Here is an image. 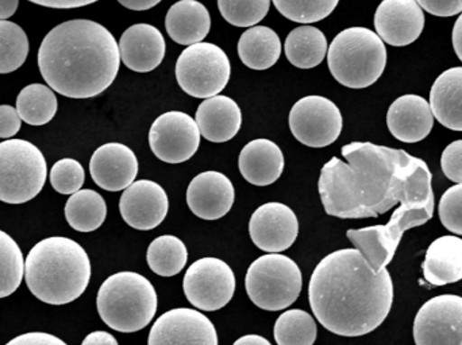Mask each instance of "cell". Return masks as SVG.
<instances>
[{
  "label": "cell",
  "instance_id": "1",
  "mask_svg": "<svg viewBox=\"0 0 462 345\" xmlns=\"http://www.w3.org/2000/svg\"><path fill=\"white\" fill-rule=\"evenodd\" d=\"M342 157L346 162L333 157L320 172L318 189L326 213L368 219L396 204L434 213L433 176L423 159L371 142L349 143Z\"/></svg>",
  "mask_w": 462,
  "mask_h": 345
},
{
  "label": "cell",
  "instance_id": "2",
  "mask_svg": "<svg viewBox=\"0 0 462 345\" xmlns=\"http://www.w3.org/2000/svg\"><path fill=\"white\" fill-rule=\"evenodd\" d=\"M309 300L319 324L344 338L368 335L390 314L393 284L387 268L374 273L358 250L323 258L311 276Z\"/></svg>",
  "mask_w": 462,
  "mask_h": 345
},
{
  "label": "cell",
  "instance_id": "3",
  "mask_svg": "<svg viewBox=\"0 0 462 345\" xmlns=\"http://www.w3.org/2000/svg\"><path fill=\"white\" fill-rule=\"evenodd\" d=\"M119 45L97 22L73 19L48 32L38 50V68L49 86L69 99H91L118 76Z\"/></svg>",
  "mask_w": 462,
  "mask_h": 345
},
{
  "label": "cell",
  "instance_id": "4",
  "mask_svg": "<svg viewBox=\"0 0 462 345\" xmlns=\"http://www.w3.org/2000/svg\"><path fill=\"white\" fill-rule=\"evenodd\" d=\"M91 279L86 250L72 239L53 236L30 250L24 260V281L38 300L65 305L78 300Z\"/></svg>",
  "mask_w": 462,
  "mask_h": 345
},
{
  "label": "cell",
  "instance_id": "5",
  "mask_svg": "<svg viewBox=\"0 0 462 345\" xmlns=\"http://www.w3.org/2000/svg\"><path fill=\"white\" fill-rule=\"evenodd\" d=\"M97 312L116 332L134 333L151 324L157 312L153 285L138 273L122 271L108 277L97 293Z\"/></svg>",
  "mask_w": 462,
  "mask_h": 345
},
{
  "label": "cell",
  "instance_id": "6",
  "mask_svg": "<svg viewBox=\"0 0 462 345\" xmlns=\"http://www.w3.org/2000/svg\"><path fill=\"white\" fill-rule=\"evenodd\" d=\"M328 65L333 77L352 89L374 86L387 65V49L382 38L366 27H350L330 43Z\"/></svg>",
  "mask_w": 462,
  "mask_h": 345
},
{
  "label": "cell",
  "instance_id": "7",
  "mask_svg": "<svg viewBox=\"0 0 462 345\" xmlns=\"http://www.w3.org/2000/svg\"><path fill=\"white\" fill-rule=\"evenodd\" d=\"M245 286L250 301L268 312L290 308L300 295L303 279L299 266L282 254L257 258L247 268Z\"/></svg>",
  "mask_w": 462,
  "mask_h": 345
},
{
  "label": "cell",
  "instance_id": "8",
  "mask_svg": "<svg viewBox=\"0 0 462 345\" xmlns=\"http://www.w3.org/2000/svg\"><path fill=\"white\" fill-rule=\"evenodd\" d=\"M48 177L42 151L23 140L0 143V201L23 204L40 195Z\"/></svg>",
  "mask_w": 462,
  "mask_h": 345
},
{
  "label": "cell",
  "instance_id": "9",
  "mask_svg": "<svg viewBox=\"0 0 462 345\" xmlns=\"http://www.w3.org/2000/svg\"><path fill=\"white\" fill-rule=\"evenodd\" d=\"M231 76L229 57L219 46L199 42L181 51L176 62L180 88L197 99H210L226 88Z\"/></svg>",
  "mask_w": 462,
  "mask_h": 345
},
{
  "label": "cell",
  "instance_id": "10",
  "mask_svg": "<svg viewBox=\"0 0 462 345\" xmlns=\"http://www.w3.org/2000/svg\"><path fill=\"white\" fill-rule=\"evenodd\" d=\"M187 300L205 312L225 308L236 292V276L229 265L218 258H202L189 266L184 276Z\"/></svg>",
  "mask_w": 462,
  "mask_h": 345
},
{
  "label": "cell",
  "instance_id": "11",
  "mask_svg": "<svg viewBox=\"0 0 462 345\" xmlns=\"http://www.w3.org/2000/svg\"><path fill=\"white\" fill-rule=\"evenodd\" d=\"M341 111L328 97L306 96L293 104L290 129L296 141L309 148L322 149L336 142L341 135Z\"/></svg>",
  "mask_w": 462,
  "mask_h": 345
},
{
  "label": "cell",
  "instance_id": "12",
  "mask_svg": "<svg viewBox=\"0 0 462 345\" xmlns=\"http://www.w3.org/2000/svg\"><path fill=\"white\" fill-rule=\"evenodd\" d=\"M200 135L195 119L180 111H170L152 124L149 145L160 161L183 164L197 154Z\"/></svg>",
  "mask_w": 462,
  "mask_h": 345
},
{
  "label": "cell",
  "instance_id": "13",
  "mask_svg": "<svg viewBox=\"0 0 462 345\" xmlns=\"http://www.w3.org/2000/svg\"><path fill=\"white\" fill-rule=\"evenodd\" d=\"M414 340L417 345H462V297L429 300L415 317Z\"/></svg>",
  "mask_w": 462,
  "mask_h": 345
},
{
  "label": "cell",
  "instance_id": "14",
  "mask_svg": "<svg viewBox=\"0 0 462 345\" xmlns=\"http://www.w3.org/2000/svg\"><path fill=\"white\" fill-rule=\"evenodd\" d=\"M148 345H218L216 327L195 309H172L157 319Z\"/></svg>",
  "mask_w": 462,
  "mask_h": 345
},
{
  "label": "cell",
  "instance_id": "15",
  "mask_svg": "<svg viewBox=\"0 0 462 345\" xmlns=\"http://www.w3.org/2000/svg\"><path fill=\"white\" fill-rule=\"evenodd\" d=\"M249 233L253 243L269 254L291 249L299 235L295 212L282 203H266L250 217Z\"/></svg>",
  "mask_w": 462,
  "mask_h": 345
},
{
  "label": "cell",
  "instance_id": "16",
  "mask_svg": "<svg viewBox=\"0 0 462 345\" xmlns=\"http://www.w3.org/2000/svg\"><path fill=\"white\" fill-rule=\"evenodd\" d=\"M170 200L164 187L151 179L134 181L119 200V211L127 225L140 231L159 227L168 214Z\"/></svg>",
  "mask_w": 462,
  "mask_h": 345
},
{
  "label": "cell",
  "instance_id": "17",
  "mask_svg": "<svg viewBox=\"0 0 462 345\" xmlns=\"http://www.w3.org/2000/svg\"><path fill=\"white\" fill-rule=\"evenodd\" d=\"M425 21L417 0H383L374 14V29L383 42L402 48L420 37Z\"/></svg>",
  "mask_w": 462,
  "mask_h": 345
},
{
  "label": "cell",
  "instance_id": "18",
  "mask_svg": "<svg viewBox=\"0 0 462 345\" xmlns=\"http://www.w3.org/2000/svg\"><path fill=\"white\" fill-rule=\"evenodd\" d=\"M89 173L97 186L108 192H121L134 182L138 159L126 145L106 143L92 154Z\"/></svg>",
  "mask_w": 462,
  "mask_h": 345
},
{
  "label": "cell",
  "instance_id": "19",
  "mask_svg": "<svg viewBox=\"0 0 462 345\" xmlns=\"http://www.w3.org/2000/svg\"><path fill=\"white\" fill-rule=\"evenodd\" d=\"M236 200V190L225 174H198L187 189V204L195 216L203 220H218L229 213Z\"/></svg>",
  "mask_w": 462,
  "mask_h": 345
},
{
  "label": "cell",
  "instance_id": "20",
  "mask_svg": "<svg viewBox=\"0 0 462 345\" xmlns=\"http://www.w3.org/2000/svg\"><path fill=\"white\" fill-rule=\"evenodd\" d=\"M118 45L124 64L138 73L156 69L167 51V43L160 30L146 23L130 26L122 34Z\"/></svg>",
  "mask_w": 462,
  "mask_h": 345
},
{
  "label": "cell",
  "instance_id": "21",
  "mask_svg": "<svg viewBox=\"0 0 462 345\" xmlns=\"http://www.w3.org/2000/svg\"><path fill=\"white\" fill-rule=\"evenodd\" d=\"M387 126L391 134L401 142H420L433 130V111L428 100L422 96L404 95L391 104Z\"/></svg>",
  "mask_w": 462,
  "mask_h": 345
},
{
  "label": "cell",
  "instance_id": "22",
  "mask_svg": "<svg viewBox=\"0 0 462 345\" xmlns=\"http://www.w3.org/2000/svg\"><path fill=\"white\" fill-rule=\"evenodd\" d=\"M195 122L206 140L213 143L229 142L241 130V108L231 97L217 95L199 105Z\"/></svg>",
  "mask_w": 462,
  "mask_h": 345
},
{
  "label": "cell",
  "instance_id": "23",
  "mask_svg": "<svg viewBox=\"0 0 462 345\" xmlns=\"http://www.w3.org/2000/svg\"><path fill=\"white\" fill-rule=\"evenodd\" d=\"M284 164L282 149L269 140L252 141L239 153V172L255 186L274 184L282 176Z\"/></svg>",
  "mask_w": 462,
  "mask_h": 345
},
{
  "label": "cell",
  "instance_id": "24",
  "mask_svg": "<svg viewBox=\"0 0 462 345\" xmlns=\"http://www.w3.org/2000/svg\"><path fill=\"white\" fill-rule=\"evenodd\" d=\"M403 233L401 228L390 222L385 225L349 230L346 236L356 250H358L365 258L372 270L379 273L383 268H387L395 257Z\"/></svg>",
  "mask_w": 462,
  "mask_h": 345
},
{
  "label": "cell",
  "instance_id": "25",
  "mask_svg": "<svg viewBox=\"0 0 462 345\" xmlns=\"http://www.w3.org/2000/svg\"><path fill=\"white\" fill-rule=\"evenodd\" d=\"M165 29L168 35L179 45H195L202 42L210 32V13L198 0H180L168 11Z\"/></svg>",
  "mask_w": 462,
  "mask_h": 345
},
{
  "label": "cell",
  "instance_id": "26",
  "mask_svg": "<svg viewBox=\"0 0 462 345\" xmlns=\"http://www.w3.org/2000/svg\"><path fill=\"white\" fill-rule=\"evenodd\" d=\"M423 277L433 286L456 284L462 279V239L442 236L429 246L422 265Z\"/></svg>",
  "mask_w": 462,
  "mask_h": 345
},
{
  "label": "cell",
  "instance_id": "27",
  "mask_svg": "<svg viewBox=\"0 0 462 345\" xmlns=\"http://www.w3.org/2000/svg\"><path fill=\"white\" fill-rule=\"evenodd\" d=\"M434 119L453 132H462V67L439 76L430 91Z\"/></svg>",
  "mask_w": 462,
  "mask_h": 345
},
{
  "label": "cell",
  "instance_id": "28",
  "mask_svg": "<svg viewBox=\"0 0 462 345\" xmlns=\"http://www.w3.org/2000/svg\"><path fill=\"white\" fill-rule=\"evenodd\" d=\"M280 54H282L280 37L271 27H250L239 38V59L250 69H269L279 61Z\"/></svg>",
  "mask_w": 462,
  "mask_h": 345
},
{
  "label": "cell",
  "instance_id": "29",
  "mask_svg": "<svg viewBox=\"0 0 462 345\" xmlns=\"http://www.w3.org/2000/svg\"><path fill=\"white\" fill-rule=\"evenodd\" d=\"M285 56L293 67L311 69L322 64L328 54L325 34L314 26H300L288 34L284 45Z\"/></svg>",
  "mask_w": 462,
  "mask_h": 345
},
{
  "label": "cell",
  "instance_id": "30",
  "mask_svg": "<svg viewBox=\"0 0 462 345\" xmlns=\"http://www.w3.org/2000/svg\"><path fill=\"white\" fill-rule=\"evenodd\" d=\"M107 216V205L102 195L92 189L70 195L65 205L68 224L79 232H92L102 227Z\"/></svg>",
  "mask_w": 462,
  "mask_h": 345
},
{
  "label": "cell",
  "instance_id": "31",
  "mask_svg": "<svg viewBox=\"0 0 462 345\" xmlns=\"http://www.w3.org/2000/svg\"><path fill=\"white\" fill-rule=\"evenodd\" d=\"M59 102L51 86L30 84L16 97V111L24 123L43 126L56 115Z\"/></svg>",
  "mask_w": 462,
  "mask_h": 345
},
{
  "label": "cell",
  "instance_id": "32",
  "mask_svg": "<svg viewBox=\"0 0 462 345\" xmlns=\"http://www.w3.org/2000/svg\"><path fill=\"white\" fill-rule=\"evenodd\" d=\"M149 268L160 277H175L186 268L189 250L173 235L160 236L152 241L146 254Z\"/></svg>",
  "mask_w": 462,
  "mask_h": 345
},
{
  "label": "cell",
  "instance_id": "33",
  "mask_svg": "<svg viewBox=\"0 0 462 345\" xmlns=\"http://www.w3.org/2000/svg\"><path fill=\"white\" fill-rule=\"evenodd\" d=\"M317 335V322L301 309L284 312L274 324L277 345H314Z\"/></svg>",
  "mask_w": 462,
  "mask_h": 345
},
{
  "label": "cell",
  "instance_id": "34",
  "mask_svg": "<svg viewBox=\"0 0 462 345\" xmlns=\"http://www.w3.org/2000/svg\"><path fill=\"white\" fill-rule=\"evenodd\" d=\"M29 40L22 27L0 21V75L15 72L26 61Z\"/></svg>",
  "mask_w": 462,
  "mask_h": 345
},
{
  "label": "cell",
  "instance_id": "35",
  "mask_svg": "<svg viewBox=\"0 0 462 345\" xmlns=\"http://www.w3.org/2000/svg\"><path fill=\"white\" fill-rule=\"evenodd\" d=\"M23 274L21 249L8 233L0 231V298L8 297L18 290Z\"/></svg>",
  "mask_w": 462,
  "mask_h": 345
},
{
  "label": "cell",
  "instance_id": "36",
  "mask_svg": "<svg viewBox=\"0 0 462 345\" xmlns=\"http://www.w3.org/2000/svg\"><path fill=\"white\" fill-rule=\"evenodd\" d=\"M285 18L298 23H315L328 18L339 0H272Z\"/></svg>",
  "mask_w": 462,
  "mask_h": 345
},
{
  "label": "cell",
  "instance_id": "37",
  "mask_svg": "<svg viewBox=\"0 0 462 345\" xmlns=\"http://www.w3.org/2000/svg\"><path fill=\"white\" fill-rule=\"evenodd\" d=\"M271 7V0H218L225 21L236 27H253L263 21Z\"/></svg>",
  "mask_w": 462,
  "mask_h": 345
},
{
  "label": "cell",
  "instance_id": "38",
  "mask_svg": "<svg viewBox=\"0 0 462 345\" xmlns=\"http://www.w3.org/2000/svg\"><path fill=\"white\" fill-rule=\"evenodd\" d=\"M86 181V173L80 162L72 159L57 161L51 170V187L60 195H73L79 192Z\"/></svg>",
  "mask_w": 462,
  "mask_h": 345
},
{
  "label": "cell",
  "instance_id": "39",
  "mask_svg": "<svg viewBox=\"0 0 462 345\" xmlns=\"http://www.w3.org/2000/svg\"><path fill=\"white\" fill-rule=\"evenodd\" d=\"M439 219L450 232L462 235V184L449 187L439 205Z\"/></svg>",
  "mask_w": 462,
  "mask_h": 345
},
{
  "label": "cell",
  "instance_id": "40",
  "mask_svg": "<svg viewBox=\"0 0 462 345\" xmlns=\"http://www.w3.org/2000/svg\"><path fill=\"white\" fill-rule=\"evenodd\" d=\"M442 172L456 184H462V140L450 143L441 157Z\"/></svg>",
  "mask_w": 462,
  "mask_h": 345
},
{
  "label": "cell",
  "instance_id": "41",
  "mask_svg": "<svg viewBox=\"0 0 462 345\" xmlns=\"http://www.w3.org/2000/svg\"><path fill=\"white\" fill-rule=\"evenodd\" d=\"M422 10L431 15L449 18L462 13V0H417Z\"/></svg>",
  "mask_w": 462,
  "mask_h": 345
},
{
  "label": "cell",
  "instance_id": "42",
  "mask_svg": "<svg viewBox=\"0 0 462 345\" xmlns=\"http://www.w3.org/2000/svg\"><path fill=\"white\" fill-rule=\"evenodd\" d=\"M22 119L16 108L0 105V138L10 140L21 130Z\"/></svg>",
  "mask_w": 462,
  "mask_h": 345
},
{
  "label": "cell",
  "instance_id": "43",
  "mask_svg": "<svg viewBox=\"0 0 462 345\" xmlns=\"http://www.w3.org/2000/svg\"><path fill=\"white\" fill-rule=\"evenodd\" d=\"M5 345H68L56 338V336L49 335V333L32 332L24 333V335L18 336L13 339L10 343Z\"/></svg>",
  "mask_w": 462,
  "mask_h": 345
},
{
  "label": "cell",
  "instance_id": "44",
  "mask_svg": "<svg viewBox=\"0 0 462 345\" xmlns=\"http://www.w3.org/2000/svg\"><path fill=\"white\" fill-rule=\"evenodd\" d=\"M35 5L42 7L59 8V10H69V8L84 7V5H92L99 0H29Z\"/></svg>",
  "mask_w": 462,
  "mask_h": 345
},
{
  "label": "cell",
  "instance_id": "45",
  "mask_svg": "<svg viewBox=\"0 0 462 345\" xmlns=\"http://www.w3.org/2000/svg\"><path fill=\"white\" fill-rule=\"evenodd\" d=\"M81 345H119L116 339L105 331L89 333Z\"/></svg>",
  "mask_w": 462,
  "mask_h": 345
},
{
  "label": "cell",
  "instance_id": "46",
  "mask_svg": "<svg viewBox=\"0 0 462 345\" xmlns=\"http://www.w3.org/2000/svg\"><path fill=\"white\" fill-rule=\"evenodd\" d=\"M124 7L133 11H146L159 5L162 0H118Z\"/></svg>",
  "mask_w": 462,
  "mask_h": 345
},
{
  "label": "cell",
  "instance_id": "47",
  "mask_svg": "<svg viewBox=\"0 0 462 345\" xmlns=\"http://www.w3.org/2000/svg\"><path fill=\"white\" fill-rule=\"evenodd\" d=\"M452 42L453 49H455L456 54L462 62V13L456 21L455 27H453Z\"/></svg>",
  "mask_w": 462,
  "mask_h": 345
},
{
  "label": "cell",
  "instance_id": "48",
  "mask_svg": "<svg viewBox=\"0 0 462 345\" xmlns=\"http://www.w3.org/2000/svg\"><path fill=\"white\" fill-rule=\"evenodd\" d=\"M19 0H0V21H7L8 18L18 10Z\"/></svg>",
  "mask_w": 462,
  "mask_h": 345
},
{
  "label": "cell",
  "instance_id": "49",
  "mask_svg": "<svg viewBox=\"0 0 462 345\" xmlns=\"http://www.w3.org/2000/svg\"><path fill=\"white\" fill-rule=\"evenodd\" d=\"M233 345H272L263 336L258 335H246L244 338L238 339Z\"/></svg>",
  "mask_w": 462,
  "mask_h": 345
}]
</instances>
